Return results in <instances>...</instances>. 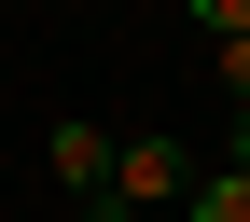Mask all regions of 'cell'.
<instances>
[{"label": "cell", "mask_w": 250, "mask_h": 222, "mask_svg": "<svg viewBox=\"0 0 250 222\" xmlns=\"http://www.w3.org/2000/svg\"><path fill=\"white\" fill-rule=\"evenodd\" d=\"M181 181H195V153L167 125H139V139H111V181H98L83 222H153V208H181Z\"/></svg>", "instance_id": "obj_1"}, {"label": "cell", "mask_w": 250, "mask_h": 222, "mask_svg": "<svg viewBox=\"0 0 250 222\" xmlns=\"http://www.w3.org/2000/svg\"><path fill=\"white\" fill-rule=\"evenodd\" d=\"M98 181H111V125H56V195L98 208Z\"/></svg>", "instance_id": "obj_2"}, {"label": "cell", "mask_w": 250, "mask_h": 222, "mask_svg": "<svg viewBox=\"0 0 250 222\" xmlns=\"http://www.w3.org/2000/svg\"><path fill=\"white\" fill-rule=\"evenodd\" d=\"M181 222H250V181L236 167H195V181H181Z\"/></svg>", "instance_id": "obj_3"}, {"label": "cell", "mask_w": 250, "mask_h": 222, "mask_svg": "<svg viewBox=\"0 0 250 222\" xmlns=\"http://www.w3.org/2000/svg\"><path fill=\"white\" fill-rule=\"evenodd\" d=\"M181 14H195L208 42H250V0H181Z\"/></svg>", "instance_id": "obj_4"}, {"label": "cell", "mask_w": 250, "mask_h": 222, "mask_svg": "<svg viewBox=\"0 0 250 222\" xmlns=\"http://www.w3.org/2000/svg\"><path fill=\"white\" fill-rule=\"evenodd\" d=\"M208 70H223V98L250 111V42H208Z\"/></svg>", "instance_id": "obj_5"}, {"label": "cell", "mask_w": 250, "mask_h": 222, "mask_svg": "<svg viewBox=\"0 0 250 222\" xmlns=\"http://www.w3.org/2000/svg\"><path fill=\"white\" fill-rule=\"evenodd\" d=\"M223 167H236V181H250V111H236V125H223Z\"/></svg>", "instance_id": "obj_6"}]
</instances>
